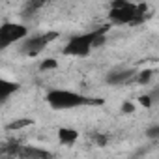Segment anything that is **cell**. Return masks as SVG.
<instances>
[{
  "mask_svg": "<svg viewBox=\"0 0 159 159\" xmlns=\"http://www.w3.org/2000/svg\"><path fill=\"white\" fill-rule=\"evenodd\" d=\"M152 77H153V71H152V69H146V71H140V73L137 75V81H139L140 84H146V83L152 81Z\"/></svg>",
  "mask_w": 159,
  "mask_h": 159,
  "instance_id": "10",
  "label": "cell"
},
{
  "mask_svg": "<svg viewBox=\"0 0 159 159\" xmlns=\"http://www.w3.org/2000/svg\"><path fill=\"white\" fill-rule=\"evenodd\" d=\"M96 142H98V144H101V146H103V144H105V142H107V139H105V137H96Z\"/></svg>",
  "mask_w": 159,
  "mask_h": 159,
  "instance_id": "15",
  "label": "cell"
},
{
  "mask_svg": "<svg viewBox=\"0 0 159 159\" xmlns=\"http://www.w3.org/2000/svg\"><path fill=\"white\" fill-rule=\"evenodd\" d=\"M56 32H47V34H41V36H34V38H26L25 43H23V51L26 54H38L39 51H43L52 39H56Z\"/></svg>",
  "mask_w": 159,
  "mask_h": 159,
  "instance_id": "5",
  "label": "cell"
},
{
  "mask_svg": "<svg viewBox=\"0 0 159 159\" xmlns=\"http://www.w3.org/2000/svg\"><path fill=\"white\" fill-rule=\"evenodd\" d=\"M122 111H124V112H133V111H135V103H133V101L122 103Z\"/></svg>",
  "mask_w": 159,
  "mask_h": 159,
  "instance_id": "12",
  "label": "cell"
},
{
  "mask_svg": "<svg viewBox=\"0 0 159 159\" xmlns=\"http://www.w3.org/2000/svg\"><path fill=\"white\" fill-rule=\"evenodd\" d=\"M157 133H159V127L155 125L153 129H150V131H148V137H157Z\"/></svg>",
  "mask_w": 159,
  "mask_h": 159,
  "instance_id": "14",
  "label": "cell"
},
{
  "mask_svg": "<svg viewBox=\"0 0 159 159\" xmlns=\"http://www.w3.org/2000/svg\"><path fill=\"white\" fill-rule=\"evenodd\" d=\"M105 41V30H94L86 34L73 36L67 45L62 49L66 56H88L94 47H99V43Z\"/></svg>",
  "mask_w": 159,
  "mask_h": 159,
  "instance_id": "1",
  "label": "cell"
},
{
  "mask_svg": "<svg viewBox=\"0 0 159 159\" xmlns=\"http://www.w3.org/2000/svg\"><path fill=\"white\" fill-rule=\"evenodd\" d=\"M139 103L144 105V107H150V105H152V98H150V96H140V98H139Z\"/></svg>",
  "mask_w": 159,
  "mask_h": 159,
  "instance_id": "13",
  "label": "cell"
},
{
  "mask_svg": "<svg viewBox=\"0 0 159 159\" xmlns=\"http://www.w3.org/2000/svg\"><path fill=\"white\" fill-rule=\"evenodd\" d=\"M45 99L54 111H69V109H77V107H83V105L90 103V99L86 96L73 92V90H64V88L49 90Z\"/></svg>",
  "mask_w": 159,
  "mask_h": 159,
  "instance_id": "2",
  "label": "cell"
},
{
  "mask_svg": "<svg viewBox=\"0 0 159 159\" xmlns=\"http://www.w3.org/2000/svg\"><path fill=\"white\" fill-rule=\"evenodd\" d=\"M34 124V120L32 118H19V120H15V122H11L8 127L11 129V131H17V129H23V127H28V125H32Z\"/></svg>",
  "mask_w": 159,
  "mask_h": 159,
  "instance_id": "9",
  "label": "cell"
},
{
  "mask_svg": "<svg viewBox=\"0 0 159 159\" xmlns=\"http://www.w3.org/2000/svg\"><path fill=\"white\" fill-rule=\"evenodd\" d=\"M131 77H133V71H118V73H112L107 81L111 84H120V83H127Z\"/></svg>",
  "mask_w": 159,
  "mask_h": 159,
  "instance_id": "8",
  "label": "cell"
},
{
  "mask_svg": "<svg viewBox=\"0 0 159 159\" xmlns=\"http://www.w3.org/2000/svg\"><path fill=\"white\" fill-rule=\"evenodd\" d=\"M19 90V84L15 81H10V79H4V77H0V101H4L8 99L13 92Z\"/></svg>",
  "mask_w": 159,
  "mask_h": 159,
  "instance_id": "7",
  "label": "cell"
},
{
  "mask_svg": "<svg viewBox=\"0 0 159 159\" xmlns=\"http://www.w3.org/2000/svg\"><path fill=\"white\" fill-rule=\"evenodd\" d=\"M56 137L60 140V144L64 146H73L77 140H79V131L73 129V127H60L56 131Z\"/></svg>",
  "mask_w": 159,
  "mask_h": 159,
  "instance_id": "6",
  "label": "cell"
},
{
  "mask_svg": "<svg viewBox=\"0 0 159 159\" xmlns=\"http://www.w3.org/2000/svg\"><path fill=\"white\" fill-rule=\"evenodd\" d=\"M26 38H28V28L21 23L10 21V23L0 25V51L19 41H25Z\"/></svg>",
  "mask_w": 159,
  "mask_h": 159,
  "instance_id": "4",
  "label": "cell"
},
{
  "mask_svg": "<svg viewBox=\"0 0 159 159\" xmlns=\"http://www.w3.org/2000/svg\"><path fill=\"white\" fill-rule=\"evenodd\" d=\"M56 66H58L56 60H52V58H45V60L39 64V69H41V71H49V69H56Z\"/></svg>",
  "mask_w": 159,
  "mask_h": 159,
  "instance_id": "11",
  "label": "cell"
},
{
  "mask_svg": "<svg viewBox=\"0 0 159 159\" xmlns=\"http://www.w3.org/2000/svg\"><path fill=\"white\" fill-rule=\"evenodd\" d=\"M109 17L116 25H135L144 19V6L131 2H114L111 4Z\"/></svg>",
  "mask_w": 159,
  "mask_h": 159,
  "instance_id": "3",
  "label": "cell"
}]
</instances>
